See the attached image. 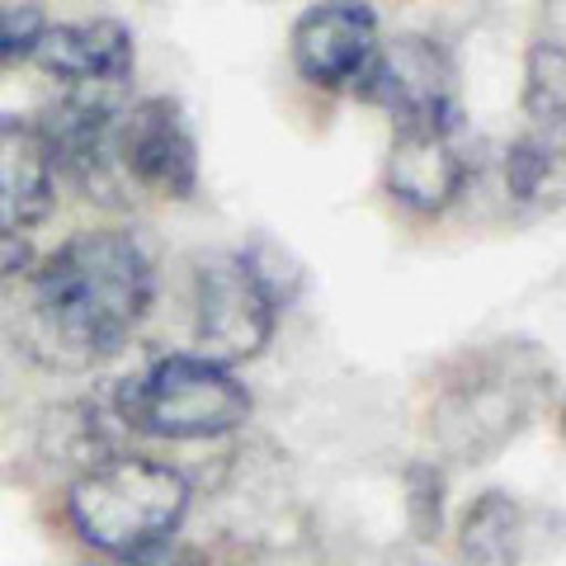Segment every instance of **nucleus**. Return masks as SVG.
I'll return each mask as SVG.
<instances>
[{"label": "nucleus", "instance_id": "obj_1", "mask_svg": "<svg viewBox=\"0 0 566 566\" xmlns=\"http://www.w3.org/2000/svg\"><path fill=\"white\" fill-rule=\"evenodd\" d=\"M151 297L156 270L133 232H76L29 279V322L39 354L62 368L114 359L142 326Z\"/></svg>", "mask_w": 566, "mask_h": 566}, {"label": "nucleus", "instance_id": "obj_2", "mask_svg": "<svg viewBox=\"0 0 566 566\" xmlns=\"http://www.w3.org/2000/svg\"><path fill=\"white\" fill-rule=\"evenodd\" d=\"M185 510H189L185 472L137 453L95 463L66 495V515L76 524V534L104 557H133L170 543Z\"/></svg>", "mask_w": 566, "mask_h": 566}, {"label": "nucleus", "instance_id": "obj_3", "mask_svg": "<svg viewBox=\"0 0 566 566\" xmlns=\"http://www.w3.org/2000/svg\"><path fill=\"white\" fill-rule=\"evenodd\" d=\"M118 420L151 439H218L251 420V392L232 368L166 354L118 387Z\"/></svg>", "mask_w": 566, "mask_h": 566}, {"label": "nucleus", "instance_id": "obj_4", "mask_svg": "<svg viewBox=\"0 0 566 566\" xmlns=\"http://www.w3.org/2000/svg\"><path fill=\"white\" fill-rule=\"evenodd\" d=\"M524 349H491L476 354L468 364V374H458L444 397L434 406V430L444 439V449L468 458H491L495 449H505L515 439L528 416L538 411V387H543V364L528 354V364H520Z\"/></svg>", "mask_w": 566, "mask_h": 566}, {"label": "nucleus", "instance_id": "obj_5", "mask_svg": "<svg viewBox=\"0 0 566 566\" xmlns=\"http://www.w3.org/2000/svg\"><path fill=\"white\" fill-rule=\"evenodd\" d=\"M279 303L255 279L245 251L203 255L193 270V354L222 368L245 364L270 345Z\"/></svg>", "mask_w": 566, "mask_h": 566}, {"label": "nucleus", "instance_id": "obj_6", "mask_svg": "<svg viewBox=\"0 0 566 566\" xmlns=\"http://www.w3.org/2000/svg\"><path fill=\"white\" fill-rule=\"evenodd\" d=\"M354 95L374 109L392 114L397 128L406 123H453L463 118L458 104V66L444 48L424 33H397L374 48V57L354 81Z\"/></svg>", "mask_w": 566, "mask_h": 566}, {"label": "nucleus", "instance_id": "obj_7", "mask_svg": "<svg viewBox=\"0 0 566 566\" xmlns=\"http://www.w3.org/2000/svg\"><path fill=\"white\" fill-rule=\"evenodd\" d=\"M114 161L123 180L161 199H193L199 189V142L185 118V104L147 95L114 118Z\"/></svg>", "mask_w": 566, "mask_h": 566}, {"label": "nucleus", "instance_id": "obj_8", "mask_svg": "<svg viewBox=\"0 0 566 566\" xmlns=\"http://www.w3.org/2000/svg\"><path fill=\"white\" fill-rule=\"evenodd\" d=\"M114 95L118 91H66L33 118V128L48 142L52 170L81 185L91 199H109L123 180L114 161V118L123 104Z\"/></svg>", "mask_w": 566, "mask_h": 566}, {"label": "nucleus", "instance_id": "obj_9", "mask_svg": "<svg viewBox=\"0 0 566 566\" xmlns=\"http://www.w3.org/2000/svg\"><path fill=\"white\" fill-rule=\"evenodd\" d=\"M468 180H472V156L463 147V118L406 123V128H397L392 151H387V166H382V185L401 208L434 218V212L458 203Z\"/></svg>", "mask_w": 566, "mask_h": 566}, {"label": "nucleus", "instance_id": "obj_10", "mask_svg": "<svg viewBox=\"0 0 566 566\" xmlns=\"http://www.w3.org/2000/svg\"><path fill=\"white\" fill-rule=\"evenodd\" d=\"M378 43L382 33L368 0H316L293 20L289 57L316 91H354Z\"/></svg>", "mask_w": 566, "mask_h": 566}, {"label": "nucleus", "instance_id": "obj_11", "mask_svg": "<svg viewBox=\"0 0 566 566\" xmlns=\"http://www.w3.org/2000/svg\"><path fill=\"white\" fill-rule=\"evenodd\" d=\"M66 91H123L137 71V43L123 20L48 24L33 57Z\"/></svg>", "mask_w": 566, "mask_h": 566}, {"label": "nucleus", "instance_id": "obj_12", "mask_svg": "<svg viewBox=\"0 0 566 566\" xmlns=\"http://www.w3.org/2000/svg\"><path fill=\"white\" fill-rule=\"evenodd\" d=\"M57 199V170H52L48 142L33 118L0 114V232H29L43 222Z\"/></svg>", "mask_w": 566, "mask_h": 566}, {"label": "nucleus", "instance_id": "obj_13", "mask_svg": "<svg viewBox=\"0 0 566 566\" xmlns=\"http://www.w3.org/2000/svg\"><path fill=\"white\" fill-rule=\"evenodd\" d=\"M524 520L505 491H486L463 520V553L476 566H510L520 557Z\"/></svg>", "mask_w": 566, "mask_h": 566}, {"label": "nucleus", "instance_id": "obj_14", "mask_svg": "<svg viewBox=\"0 0 566 566\" xmlns=\"http://www.w3.org/2000/svg\"><path fill=\"white\" fill-rule=\"evenodd\" d=\"M524 114L538 123V133L562 137L566 114V52L562 39H538L524 62Z\"/></svg>", "mask_w": 566, "mask_h": 566}, {"label": "nucleus", "instance_id": "obj_15", "mask_svg": "<svg viewBox=\"0 0 566 566\" xmlns=\"http://www.w3.org/2000/svg\"><path fill=\"white\" fill-rule=\"evenodd\" d=\"M557 180H562V137L534 133V137L510 142V151H505L510 199L538 203V199H547V189H557Z\"/></svg>", "mask_w": 566, "mask_h": 566}, {"label": "nucleus", "instance_id": "obj_16", "mask_svg": "<svg viewBox=\"0 0 566 566\" xmlns=\"http://www.w3.org/2000/svg\"><path fill=\"white\" fill-rule=\"evenodd\" d=\"M43 29H48L43 6H29V0H20V6H0V66L29 62L33 48L43 39Z\"/></svg>", "mask_w": 566, "mask_h": 566}, {"label": "nucleus", "instance_id": "obj_17", "mask_svg": "<svg viewBox=\"0 0 566 566\" xmlns=\"http://www.w3.org/2000/svg\"><path fill=\"white\" fill-rule=\"evenodd\" d=\"M29 260H33V245L24 232H0V283L20 279L29 270Z\"/></svg>", "mask_w": 566, "mask_h": 566}, {"label": "nucleus", "instance_id": "obj_18", "mask_svg": "<svg viewBox=\"0 0 566 566\" xmlns=\"http://www.w3.org/2000/svg\"><path fill=\"white\" fill-rule=\"evenodd\" d=\"M109 566H193L189 553H180V547H147V553H133V557H109Z\"/></svg>", "mask_w": 566, "mask_h": 566}]
</instances>
